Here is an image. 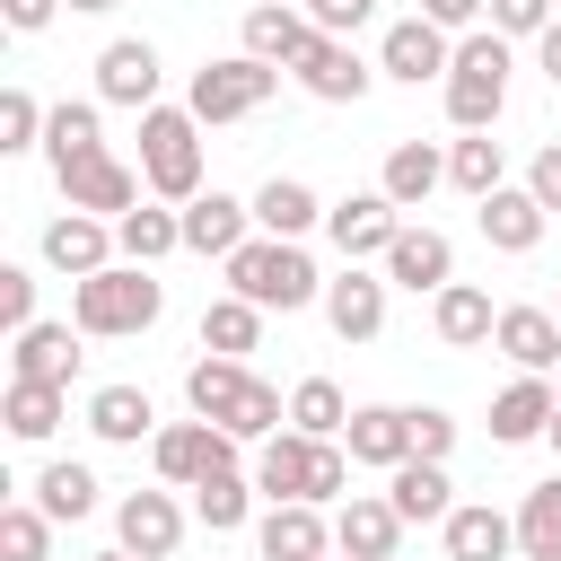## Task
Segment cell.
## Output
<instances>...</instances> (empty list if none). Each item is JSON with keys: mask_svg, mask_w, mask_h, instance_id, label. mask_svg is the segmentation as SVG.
Wrapping results in <instances>:
<instances>
[{"mask_svg": "<svg viewBox=\"0 0 561 561\" xmlns=\"http://www.w3.org/2000/svg\"><path fill=\"white\" fill-rule=\"evenodd\" d=\"M149 456H158V482H175V491H193L202 473H219V465H237V438H228L219 421H175V430H158V438H149Z\"/></svg>", "mask_w": 561, "mask_h": 561, "instance_id": "6", "label": "cell"}, {"mask_svg": "<svg viewBox=\"0 0 561 561\" xmlns=\"http://www.w3.org/2000/svg\"><path fill=\"white\" fill-rule=\"evenodd\" d=\"M53 9H61V0H0V18H9L18 35H35V26H53Z\"/></svg>", "mask_w": 561, "mask_h": 561, "instance_id": "50", "label": "cell"}, {"mask_svg": "<svg viewBox=\"0 0 561 561\" xmlns=\"http://www.w3.org/2000/svg\"><path fill=\"white\" fill-rule=\"evenodd\" d=\"M61 193H70V210H96V219L140 210V175H131L123 158H88V167H70V175H61Z\"/></svg>", "mask_w": 561, "mask_h": 561, "instance_id": "27", "label": "cell"}, {"mask_svg": "<svg viewBox=\"0 0 561 561\" xmlns=\"http://www.w3.org/2000/svg\"><path fill=\"white\" fill-rule=\"evenodd\" d=\"M386 289H394V280L342 263V280H324V324H333L342 342H377V333H386Z\"/></svg>", "mask_w": 561, "mask_h": 561, "instance_id": "12", "label": "cell"}, {"mask_svg": "<svg viewBox=\"0 0 561 561\" xmlns=\"http://www.w3.org/2000/svg\"><path fill=\"white\" fill-rule=\"evenodd\" d=\"M473 219H482V237H491L500 254H535V245H543V219H552V210H543V202H535L526 184H500L491 202H473Z\"/></svg>", "mask_w": 561, "mask_h": 561, "instance_id": "22", "label": "cell"}, {"mask_svg": "<svg viewBox=\"0 0 561 561\" xmlns=\"http://www.w3.org/2000/svg\"><path fill=\"white\" fill-rule=\"evenodd\" d=\"M298 9H307V18H316V9H324V0H298Z\"/></svg>", "mask_w": 561, "mask_h": 561, "instance_id": "55", "label": "cell"}, {"mask_svg": "<svg viewBox=\"0 0 561 561\" xmlns=\"http://www.w3.org/2000/svg\"><path fill=\"white\" fill-rule=\"evenodd\" d=\"M272 88H280V70H272V61H254V53H228V61H202V70H193L184 105H193V123H237V114L272 105Z\"/></svg>", "mask_w": 561, "mask_h": 561, "instance_id": "5", "label": "cell"}, {"mask_svg": "<svg viewBox=\"0 0 561 561\" xmlns=\"http://www.w3.org/2000/svg\"><path fill=\"white\" fill-rule=\"evenodd\" d=\"M430 324H438V342H447V351H473V342H491V333H500V307H491V289L447 280V289L430 298Z\"/></svg>", "mask_w": 561, "mask_h": 561, "instance_id": "28", "label": "cell"}, {"mask_svg": "<svg viewBox=\"0 0 561 561\" xmlns=\"http://www.w3.org/2000/svg\"><path fill=\"white\" fill-rule=\"evenodd\" d=\"M482 9H491V0H421V18H430V26H447V35H456V26L473 35V18H482Z\"/></svg>", "mask_w": 561, "mask_h": 561, "instance_id": "49", "label": "cell"}, {"mask_svg": "<svg viewBox=\"0 0 561 561\" xmlns=\"http://www.w3.org/2000/svg\"><path fill=\"white\" fill-rule=\"evenodd\" d=\"M44 123H53V114H44L26 88H9V96H0V149H35V140H44Z\"/></svg>", "mask_w": 561, "mask_h": 561, "instance_id": "43", "label": "cell"}, {"mask_svg": "<svg viewBox=\"0 0 561 561\" xmlns=\"http://www.w3.org/2000/svg\"><path fill=\"white\" fill-rule=\"evenodd\" d=\"M526 193H535L543 210H561V140H543V149H535V167H526Z\"/></svg>", "mask_w": 561, "mask_h": 561, "instance_id": "47", "label": "cell"}, {"mask_svg": "<svg viewBox=\"0 0 561 561\" xmlns=\"http://www.w3.org/2000/svg\"><path fill=\"white\" fill-rule=\"evenodd\" d=\"M44 263H53V272H70V280H96V272L114 263V219H96V210L53 219V228H44Z\"/></svg>", "mask_w": 561, "mask_h": 561, "instance_id": "15", "label": "cell"}, {"mask_svg": "<svg viewBox=\"0 0 561 561\" xmlns=\"http://www.w3.org/2000/svg\"><path fill=\"white\" fill-rule=\"evenodd\" d=\"M333 561H351V552H333Z\"/></svg>", "mask_w": 561, "mask_h": 561, "instance_id": "56", "label": "cell"}, {"mask_svg": "<svg viewBox=\"0 0 561 561\" xmlns=\"http://www.w3.org/2000/svg\"><path fill=\"white\" fill-rule=\"evenodd\" d=\"M307 44H316V18H307L298 0H254V9H245V53H254V61L298 70Z\"/></svg>", "mask_w": 561, "mask_h": 561, "instance_id": "14", "label": "cell"}, {"mask_svg": "<svg viewBox=\"0 0 561 561\" xmlns=\"http://www.w3.org/2000/svg\"><path fill=\"white\" fill-rule=\"evenodd\" d=\"M35 508H44L53 526H79V517L96 508V473H88V465H70V456H61V465H44V473H35Z\"/></svg>", "mask_w": 561, "mask_h": 561, "instance_id": "37", "label": "cell"}, {"mask_svg": "<svg viewBox=\"0 0 561 561\" xmlns=\"http://www.w3.org/2000/svg\"><path fill=\"white\" fill-rule=\"evenodd\" d=\"M342 447H351V465H386V473L412 465V403H359Z\"/></svg>", "mask_w": 561, "mask_h": 561, "instance_id": "16", "label": "cell"}, {"mask_svg": "<svg viewBox=\"0 0 561 561\" xmlns=\"http://www.w3.org/2000/svg\"><path fill=\"white\" fill-rule=\"evenodd\" d=\"M368 18H377V0H324L316 9V35H342L351 44V26H368Z\"/></svg>", "mask_w": 561, "mask_h": 561, "instance_id": "48", "label": "cell"}, {"mask_svg": "<svg viewBox=\"0 0 561 561\" xmlns=\"http://www.w3.org/2000/svg\"><path fill=\"white\" fill-rule=\"evenodd\" d=\"M500 175H508V158H500V140H491V131H465V140L447 149V184H456V193L491 202V193H500Z\"/></svg>", "mask_w": 561, "mask_h": 561, "instance_id": "40", "label": "cell"}, {"mask_svg": "<svg viewBox=\"0 0 561 561\" xmlns=\"http://www.w3.org/2000/svg\"><path fill=\"white\" fill-rule=\"evenodd\" d=\"M9 377L26 386H70L79 377V324H26L9 342Z\"/></svg>", "mask_w": 561, "mask_h": 561, "instance_id": "18", "label": "cell"}, {"mask_svg": "<svg viewBox=\"0 0 561 561\" xmlns=\"http://www.w3.org/2000/svg\"><path fill=\"white\" fill-rule=\"evenodd\" d=\"M368 79H377V70H368L342 35H316V44L298 53V88H307L316 105H359V96H368Z\"/></svg>", "mask_w": 561, "mask_h": 561, "instance_id": "11", "label": "cell"}, {"mask_svg": "<svg viewBox=\"0 0 561 561\" xmlns=\"http://www.w3.org/2000/svg\"><path fill=\"white\" fill-rule=\"evenodd\" d=\"M245 228H254V202H237V193H193L184 202V245L193 254H219L228 263L245 245Z\"/></svg>", "mask_w": 561, "mask_h": 561, "instance_id": "23", "label": "cell"}, {"mask_svg": "<svg viewBox=\"0 0 561 561\" xmlns=\"http://www.w3.org/2000/svg\"><path fill=\"white\" fill-rule=\"evenodd\" d=\"M316 219H324V202H316L298 175H272V184L254 193V228H263V237H289V245H298Z\"/></svg>", "mask_w": 561, "mask_h": 561, "instance_id": "32", "label": "cell"}, {"mask_svg": "<svg viewBox=\"0 0 561 561\" xmlns=\"http://www.w3.org/2000/svg\"><path fill=\"white\" fill-rule=\"evenodd\" d=\"M438 184H447V158H438L430 140H394V149H386V175H377V193H386L394 210H421Z\"/></svg>", "mask_w": 561, "mask_h": 561, "instance_id": "29", "label": "cell"}, {"mask_svg": "<svg viewBox=\"0 0 561 561\" xmlns=\"http://www.w3.org/2000/svg\"><path fill=\"white\" fill-rule=\"evenodd\" d=\"M53 552V517L35 500H9L0 508V561H44Z\"/></svg>", "mask_w": 561, "mask_h": 561, "instance_id": "42", "label": "cell"}, {"mask_svg": "<svg viewBox=\"0 0 561 561\" xmlns=\"http://www.w3.org/2000/svg\"><path fill=\"white\" fill-rule=\"evenodd\" d=\"M70 9H88V18H105V9H114V0H70Z\"/></svg>", "mask_w": 561, "mask_h": 561, "instance_id": "52", "label": "cell"}, {"mask_svg": "<svg viewBox=\"0 0 561 561\" xmlns=\"http://www.w3.org/2000/svg\"><path fill=\"white\" fill-rule=\"evenodd\" d=\"M447 61H456V44H447V26H430V18H394V26H386V44H377V70H386V79H403V88L447 79Z\"/></svg>", "mask_w": 561, "mask_h": 561, "instance_id": "9", "label": "cell"}, {"mask_svg": "<svg viewBox=\"0 0 561 561\" xmlns=\"http://www.w3.org/2000/svg\"><path fill=\"white\" fill-rule=\"evenodd\" d=\"M552 316H561V307H552Z\"/></svg>", "mask_w": 561, "mask_h": 561, "instance_id": "57", "label": "cell"}, {"mask_svg": "<svg viewBox=\"0 0 561 561\" xmlns=\"http://www.w3.org/2000/svg\"><path fill=\"white\" fill-rule=\"evenodd\" d=\"M0 324H9V333L44 324V316H35V272H18V263H0Z\"/></svg>", "mask_w": 561, "mask_h": 561, "instance_id": "44", "label": "cell"}, {"mask_svg": "<svg viewBox=\"0 0 561 561\" xmlns=\"http://www.w3.org/2000/svg\"><path fill=\"white\" fill-rule=\"evenodd\" d=\"M324 228H333L342 263H368V254L386 263V245H394V237H403L412 219H403V210H394L386 193H351V202H333V210H324Z\"/></svg>", "mask_w": 561, "mask_h": 561, "instance_id": "8", "label": "cell"}, {"mask_svg": "<svg viewBox=\"0 0 561 561\" xmlns=\"http://www.w3.org/2000/svg\"><path fill=\"white\" fill-rule=\"evenodd\" d=\"M517 552L526 561H561V473L517 500Z\"/></svg>", "mask_w": 561, "mask_h": 561, "instance_id": "39", "label": "cell"}, {"mask_svg": "<svg viewBox=\"0 0 561 561\" xmlns=\"http://www.w3.org/2000/svg\"><path fill=\"white\" fill-rule=\"evenodd\" d=\"M61 412H70V386H26V377H9V394H0V421H9V438H53L61 430Z\"/></svg>", "mask_w": 561, "mask_h": 561, "instance_id": "34", "label": "cell"}, {"mask_svg": "<svg viewBox=\"0 0 561 561\" xmlns=\"http://www.w3.org/2000/svg\"><path fill=\"white\" fill-rule=\"evenodd\" d=\"M149 421H158V412H149L140 386H96V394H88V430H96L105 447H140Z\"/></svg>", "mask_w": 561, "mask_h": 561, "instance_id": "35", "label": "cell"}, {"mask_svg": "<svg viewBox=\"0 0 561 561\" xmlns=\"http://www.w3.org/2000/svg\"><path fill=\"white\" fill-rule=\"evenodd\" d=\"M245 386H254L245 359H193V368H184V403H193V421H219V430L237 421Z\"/></svg>", "mask_w": 561, "mask_h": 561, "instance_id": "30", "label": "cell"}, {"mask_svg": "<svg viewBox=\"0 0 561 561\" xmlns=\"http://www.w3.org/2000/svg\"><path fill=\"white\" fill-rule=\"evenodd\" d=\"M543 438H552V447H561V412H552V430H543Z\"/></svg>", "mask_w": 561, "mask_h": 561, "instance_id": "54", "label": "cell"}, {"mask_svg": "<svg viewBox=\"0 0 561 561\" xmlns=\"http://www.w3.org/2000/svg\"><path fill=\"white\" fill-rule=\"evenodd\" d=\"M245 508H254V482H245L237 465H219V473H202V482H193V517H202L210 535H237V526H245Z\"/></svg>", "mask_w": 561, "mask_h": 561, "instance_id": "38", "label": "cell"}, {"mask_svg": "<svg viewBox=\"0 0 561 561\" xmlns=\"http://www.w3.org/2000/svg\"><path fill=\"white\" fill-rule=\"evenodd\" d=\"M96 561H140V552H123V543H114V552H96Z\"/></svg>", "mask_w": 561, "mask_h": 561, "instance_id": "53", "label": "cell"}, {"mask_svg": "<svg viewBox=\"0 0 561 561\" xmlns=\"http://www.w3.org/2000/svg\"><path fill=\"white\" fill-rule=\"evenodd\" d=\"M44 158H53V175H70V167H88V158H105V131H96V105H53V123H44Z\"/></svg>", "mask_w": 561, "mask_h": 561, "instance_id": "31", "label": "cell"}, {"mask_svg": "<svg viewBox=\"0 0 561 561\" xmlns=\"http://www.w3.org/2000/svg\"><path fill=\"white\" fill-rule=\"evenodd\" d=\"M552 412H561V386H552V377H517V386L491 394V438H500V447H526V438L552 430Z\"/></svg>", "mask_w": 561, "mask_h": 561, "instance_id": "19", "label": "cell"}, {"mask_svg": "<svg viewBox=\"0 0 561 561\" xmlns=\"http://www.w3.org/2000/svg\"><path fill=\"white\" fill-rule=\"evenodd\" d=\"M114 245H123V263H167V254L184 245V210H158V202L123 210V219H114Z\"/></svg>", "mask_w": 561, "mask_h": 561, "instance_id": "33", "label": "cell"}, {"mask_svg": "<svg viewBox=\"0 0 561 561\" xmlns=\"http://www.w3.org/2000/svg\"><path fill=\"white\" fill-rule=\"evenodd\" d=\"M386 500H394L403 526H447V517H456V482H447V465H430V456L394 465V473H386Z\"/></svg>", "mask_w": 561, "mask_h": 561, "instance_id": "20", "label": "cell"}, {"mask_svg": "<svg viewBox=\"0 0 561 561\" xmlns=\"http://www.w3.org/2000/svg\"><path fill=\"white\" fill-rule=\"evenodd\" d=\"M508 70H517V61H508V35H500V26H473V35L456 44L447 79H438V88H447V123H456V131H491L500 105H508Z\"/></svg>", "mask_w": 561, "mask_h": 561, "instance_id": "2", "label": "cell"}, {"mask_svg": "<svg viewBox=\"0 0 561 561\" xmlns=\"http://www.w3.org/2000/svg\"><path fill=\"white\" fill-rule=\"evenodd\" d=\"M254 342H263V307L254 298H210L202 307V351L210 359H245Z\"/></svg>", "mask_w": 561, "mask_h": 561, "instance_id": "36", "label": "cell"}, {"mask_svg": "<svg viewBox=\"0 0 561 561\" xmlns=\"http://www.w3.org/2000/svg\"><path fill=\"white\" fill-rule=\"evenodd\" d=\"M228 298H254L263 316L280 307H307V298H324V280H316V263H307V245H289V237H245L237 254H228Z\"/></svg>", "mask_w": 561, "mask_h": 561, "instance_id": "3", "label": "cell"}, {"mask_svg": "<svg viewBox=\"0 0 561 561\" xmlns=\"http://www.w3.org/2000/svg\"><path fill=\"white\" fill-rule=\"evenodd\" d=\"M114 535H123V552H140V561H167V552L184 543V508H175L167 491H123Z\"/></svg>", "mask_w": 561, "mask_h": 561, "instance_id": "17", "label": "cell"}, {"mask_svg": "<svg viewBox=\"0 0 561 561\" xmlns=\"http://www.w3.org/2000/svg\"><path fill=\"white\" fill-rule=\"evenodd\" d=\"M324 447H333V438H307V430H280V438H263V456H254V491H263L272 508H280V500H316Z\"/></svg>", "mask_w": 561, "mask_h": 561, "instance_id": "7", "label": "cell"}, {"mask_svg": "<svg viewBox=\"0 0 561 561\" xmlns=\"http://www.w3.org/2000/svg\"><path fill=\"white\" fill-rule=\"evenodd\" d=\"M386 280H394V289H430V298H438V289L456 280V245H447L438 228H403V237L386 245Z\"/></svg>", "mask_w": 561, "mask_h": 561, "instance_id": "24", "label": "cell"}, {"mask_svg": "<svg viewBox=\"0 0 561 561\" xmlns=\"http://www.w3.org/2000/svg\"><path fill=\"white\" fill-rule=\"evenodd\" d=\"M491 342L517 359V377L561 368V316H552V307H500V333H491Z\"/></svg>", "mask_w": 561, "mask_h": 561, "instance_id": "25", "label": "cell"}, {"mask_svg": "<svg viewBox=\"0 0 561 561\" xmlns=\"http://www.w3.org/2000/svg\"><path fill=\"white\" fill-rule=\"evenodd\" d=\"M263 561H333V526L316 500H280L263 508Z\"/></svg>", "mask_w": 561, "mask_h": 561, "instance_id": "21", "label": "cell"}, {"mask_svg": "<svg viewBox=\"0 0 561 561\" xmlns=\"http://www.w3.org/2000/svg\"><path fill=\"white\" fill-rule=\"evenodd\" d=\"M447 447H456V421L421 403V412H412V456H430V465H447Z\"/></svg>", "mask_w": 561, "mask_h": 561, "instance_id": "45", "label": "cell"}, {"mask_svg": "<svg viewBox=\"0 0 561 561\" xmlns=\"http://www.w3.org/2000/svg\"><path fill=\"white\" fill-rule=\"evenodd\" d=\"M158 307H167V289H158V272H149V263H105L96 280H79V289H70V324H79L88 342L149 333V324H158Z\"/></svg>", "mask_w": 561, "mask_h": 561, "instance_id": "1", "label": "cell"}, {"mask_svg": "<svg viewBox=\"0 0 561 561\" xmlns=\"http://www.w3.org/2000/svg\"><path fill=\"white\" fill-rule=\"evenodd\" d=\"M394 543H403V517H394V500H377V491H351V500L333 508V552H351V561H394Z\"/></svg>", "mask_w": 561, "mask_h": 561, "instance_id": "13", "label": "cell"}, {"mask_svg": "<svg viewBox=\"0 0 561 561\" xmlns=\"http://www.w3.org/2000/svg\"><path fill=\"white\" fill-rule=\"evenodd\" d=\"M517 552V517L491 508V500H456L447 517V561H508Z\"/></svg>", "mask_w": 561, "mask_h": 561, "instance_id": "26", "label": "cell"}, {"mask_svg": "<svg viewBox=\"0 0 561 561\" xmlns=\"http://www.w3.org/2000/svg\"><path fill=\"white\" fill-rule=\"evenodd\" d=\"M140 184L158 202H193L202 193V123H193V105H149L140 114Z\"/></svg>", "mask_w": 561, "mask_h": 561, "instance_id": "4", "label": "cell"}, {"mask_svg": "<svg viewBox=\"0 0 561 561\" xmlns=\"http://www.w3.org/2000/svg\"><path fill=\"white\" fill-rule=\"evenodd\" d=\"M535 61H543V79H552V88H561V18H552V26H543V35H535Z\"/></svg>", "mask_w": 561, "mask_h": 561, "instance_id": "51", "label": "cell"}, {"mask_svg": "<svg viewBox=\"0 0 561 561\" xmlns=\"http://www.w3.org/2000/svg\"><path fill=\"white\" fill-rule=\"evenodd\" d=\"M96 96L149 114V105H158V44H149V35H114V44L96 53Z\"/></svg>", "mask_w": 561, "mask_h": 561, "instance_id": "10", "label": "cell"}, {"mask_svg": "<svg viewBox=\"0 0 561 561\" xmlns=\"http://www.w3.org/2000/svg\"><path fill=\"white\" fill-rule=\"evenodd\" d=\"M289 430H307V438H342V430H351L342 386H333V377H298V386H289Z\"/></svg>", "mask_w": 561, "mask_h": 561, "instance_id": "41", "label": "cell"}, {"mask_svg": "<svg viewBox=\"0 0 561 561\" xmlns=\"http://www.w3.org/2000/svg\"><path fill=\"white\" fill-rule=\"evenodd\" d=\"M491 26L500 35H543L552 26V0H491Z\"/></svg>", "mask_w": 561, "mask_h": 561, "instance_id": "46", "label": "cell"}]
</instances>
